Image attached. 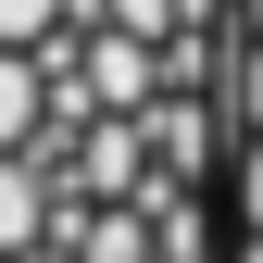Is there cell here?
Listing matches in <instances>:
<instances>
[{
    "label": "cell",
    "mask_w": 263,
    "mask_h": 263,
    "mask_svg": "<svg viewBox=\"0 0 263 263\" xmlns=\"http://www.w3.org/2000/svg\"><path fill=\"white\" fill-rule=\"evenodd\" d=\"M226 113H238V151H263V0H238V76H226ZM226 151V163H238Z\"/></svg>",
    "instance_id": "6da1fadb"
}]
</instances>
